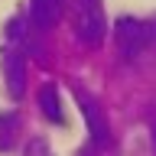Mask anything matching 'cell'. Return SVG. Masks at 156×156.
Returning <instances> with one entry per match:
<instances>
[{
	"label": "cell",
	"mask_w": 156,
	"mask_h": 156,
	"mask_svg": "<svg viewBox=\"0 0 156 156\" xmlns=\"http://www.w3.org/2000/svg\"><path fill=\"white\" fill-rule=\"evenodd\" d=\"M20 26L23 20H13L7 26V42L0 49V72H3V88L13 101L26 94V55L20 46Z\"/></svg>",
	"instance_id": "1"
},
{
	"label": "cell",
	"mask_w": 156,
	"mask_h": 156,
	"mask_svg": "<svg viewBox=\"0 0 156 156\" xmlns=\"http://www.w3.org/2000/svg\"><path fill=\"white\" fill-rule=\"evenodd\" d=\"M72 29L85 46H101L107 36V20H104V3L101 0H65Z\"/></svg>",
	"instance_id": "2"
},
{
	"label": "cell",
	"mask_w": 156,
	"mask_h": 156,
	"mask_svg": "<svg viewBox=\"0 0 156 156\" xmlns=\"http://www.w3.org/2000/svg\"><path fill=\"white\" fill-rule=\"evenodd\" d=\"M117 39V52L127 58V62H136L146 49H153V23H143V20L133 16H120L114 29Z\"/></svg>",
	"instance_id": "3"
},
{
	"label": "cell",
	"mask_w": 156,
	"mask_h": 156,
	"mask_svg": "<svg viewBox=\"0 0 156 156\" xmlns=\"http://www.w3.org/2000/svg\"><path fill=\"white\" fill-rule=\"evenodd\" d=\"M75 98H78V104H81V111H85V117H88L91 143H94V146H107V143H111V124H107L101 104H98L88 91H81V88H75Z\"/></svg>",
	"instance_id": "4"
},
{
	"label": "cell",
	"mask_w": 156,
	"mask_h": 156,
	"mask_svg": "<svg viewBox=\"0 0 156 156\" xmlns=\"http://www.w3.org/2000/svg\"><path fill=\"white\" fill-rule=\"evenodd\" d=\"M39 107H42V117L52 120V124L65 127L68 117H65V107H62V94H58L55 85H42L39 88Z\"/></svg>",
	"instance_id": "5"
},
{
	"label": "cell",
	"mask_w": 156,
	"mask_h": 156,
	"mask_svg": "<svg viewBox=\"0 0 156 156\" xmlns=\"http://www.w3.org/2000/svg\"><path fill=\"white\" fill-rule=\"evenodd\" d=\"M62 7H65V0H29V20H33V26L49 29L62 16Z\"/></svg>",
	"instance_id": "6"
},
{
	"label": "cell",
	"mask_w": 156,
	"mask_h": 156,
	"mask_svg": "<svg viewBox=\"0 0 156 156\" xmlns=\"http://www.w3.org/2000/svg\"><path fill=\"white\" fill-rule=\"evenodd\" d=\"M16 133H20V114L16 111H3L0 114V153H7L16 143Z\"/></svg>",
	"instance_id": "7"
},
{
	"label": "cell",
	"mask_w": 156,
	"mask_h": 156,
	"mask_svg": "<svg viewBox=\"0 0 156 156\" xmlns=\"http://www.w3.org/2000/svg\"><path fill=\"white\" fill-rule=\"evenodd\" d=\"M23 156H55V153H52V146H49L42 136H33V140L23 146Z\"/></svg>",
	"instance_id": "8"
},
{
	"label": "cell",
	"mask_w": 156,
	"mask_h": 156,
	"mask_svg": "<svg viewBox=\"0 0 156 156\" xmlns=\"http://www.w3.org/2000/svg\"><path fill=\"white\" fill-rule=\"evenodd\" d=\"M94 150H98V146H94V143H88V146H85V150H81V153H78V156H98V153H94Z\"/></svg>",
	"instance_id": "9"
}]
</instances>
